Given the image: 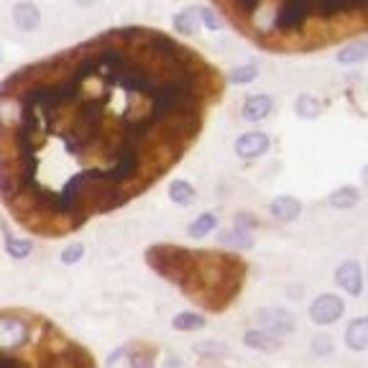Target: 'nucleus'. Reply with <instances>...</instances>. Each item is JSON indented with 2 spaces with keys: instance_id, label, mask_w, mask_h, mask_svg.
<instances>
[{
  "instance_id": "f257e3e1",
  "label": "nucleus",
  "mask_w": 368,
  "mask_h": 368,
  "mask_svg": "<svg viewBox=\"0 0 368 368\" xmlns=\"http://www.w3.org/2000/svg\"><path fill=\"white\" fill-rule=\"evenodd\" d=\"M210 56L156 26H113L0 82V199L23 228L77 230L151 187L225 98Z\"/></svg>"
},
{
  "instance_id": "f03ea898",
  "label": "nucleus",
  "mask_w": 368,
  "mask_h": 368,
  "mask_svg": "<svg viewBox=\"0 0 368 368\" xmlns=\"http://www.w3.org/2000/svg\"><path fill=\"white\" fill-rule=\"evenodd\" d=\"M210 8L269 54H317L368 28V0H210Z\"/></svg>"
},
{
  "instance_id": "7ed1b4c3",
  "label": "nucleus",
  "mask_w": 368,
  "mask_h": 368,
  "mask_svg": "<svg viewBox=\"0 0 368 368\" xmlns=\"http://www.w3.org/2000/svg\"><path fill=\"white\" fill-rule=\"evenodd\" d=\"M149 263L164 279H169L182 289H202V292H235L243 274V263L228 253L187 251L180 246H153L149 251Z\"/></svg>"
},
{
  "instance_id": "20e7f679",
  "label": "nucleus",
  "mask_w": 368,
  "mask_h": 368,
  "mask_svg": "<svg viewBox=\"0 0 368 368\" xmlns=\"http://www.w3.org/2000/svg\"><path fill=\"white\" fill-rule=\"evenodd\" d=\"M28 323L16 314H0V350L21 348L28 340Z\"/></svg>"
},
{
  "instance_id": "39448f33",
  "label": "nucleus",
  "mask_w": 368,
  "mask_h": 368,
  "mask_svg": "<svg viewBox=\"0 0 368 368\" xmlns=\"http://www.w3.org/2000/svg\"><path fill=\"white\" fill-rule=\"evenodd\" d=\"M343 310H345V302L338 294H320L310 305V317L317 325H332L343 317Z\"/></svg>"
},
{
  "instance_id": "423d86ee",
  "label": "nucleus",
  "mask_w": 368,
  "mask_h": 368,
  "mask_svg": "<svg viewBox=\"0 0 368 368\" xmlns=\"http://www.w3.org/2000/svg\"><path fill=\"white\" fill-rule=\"evenodd\" d=\"M269 136L261 133V131H248V133H241L235 138V153L241 156V159H259L263 153L269 151Z\"/></svg>"
},
{
  "instance_id": "0eeeda50",
  "label": "nucleus",
  "mask_w": 368,
  "mask_h": 368,
  "mask_svg": "<svg viewBox=\"0 0 368 368\" xmlns=\"http://www.w3.org/2000/svg\"><path fill=\"white\" fill-rule=\"evenodd\" d=\"M335 281L343 292H348L350 296H358L363 292V271H360V263L356 261H345L338 266L335 271Z\"/></svg>"
},
{
  "instance_id": "6e6552de",
  "label": "nucleus",
  "mask_w": 368,
  "mask_h": 368,
  "mask_svg": "<svg viewBox=\"0 0 368 368\" xmlns=\"http://www.w3.org/2000/svg\"><path fill=\"white\" fill-rule=\"evenodd\" d=\"M256 320H259L263 327L269 332H294V314L287 312V310H279V307H271V310H261L256 314Z\"/></svg>"
},
{
  "instance_id": "1a4fd4ad",
  "label": "nucleus",
  "mask_w": 368,
  "mask_h": 368,
  "mask_svg": "<svg viewBox=\"0 0 368 368\" xmlns=\"http://www.w3.org/2000/svg\"><path fill=\"white\" fill-rule=\"evenodd\" d=\"M271 110H274V100H271L269 95L259 92V95H251V98L243 100L241 113L248 123H259V120H263V118L271 116Z\"/></svg>"
},
{
  "instance_id": "9d476101",
  "label": "nucleus",
  "mask_w": 368,
  "mask_h": 368,
  "mask_svg": "<svg viewBox=\"0 0 368 368\" xmlns=\"http://www.w3.org/2000/svg\"><path fill=\"white\" fill-rule=\"evenodd\" d=\"M174 31L182 39H192L202 31V8H184L174 16Z\"/></svg>"
},
{
  "instance_id": "9b49d317",
  "label": "nucleus",
  "mask_w": 368,
  "mask_h": 368,
  "mask_svg": "<svg viewBox=\"0 0 368 368\" xmlns=\"http://www.w3.org/2000/svg\"><path fill=\"white\" fill-rule=\"evenodd\" d=\"M13 21L21 31H36L41 23V10L34 0H21L13 6Z\"/></svg>"
},
{
  "instance_id": "f8f14e48",
  "label": "nucleus",
  "mask_w": 368,
  "mask_h": 368,
  "mask_svg": "<svg viewBox=\"0 0 368 368\" xmlns=\"http://www.w3.org/2000/svg\"><path fill=\"white\" fill-rule=\"evenodd\" d=\"M271 215L277 217L279 223H292V220H296L299 217V213H302V205H299V199L296 197H289V195H279V197L271 199Z\"/></svg>"
},
{
  "instance_id": "ddd939ff",
  "label": "nucleus",
  "mask_w": 368,
  "mask_h": 368,
  "mask_svg": "<svg viewBox=\"0 0 368 368\" xmlns=\"http://www.w3.org/2000/svg\"><path fill=\"white\" fill-rule=\"evenodd\" d=\"M243 343L253 350H261V353H274V350L281 348L279 335H274V332H269V330H259V327L243 332Z\"/></svg>"
},
{
  "instance_id": "4468645a",
  "label": "nucleus",
  "mask_w": 368,
  "mask_h": 368,
  "mask_svg": "<svg viewBox=\"0 0 368 368\" xmlns=\"http://www.w3.org/2000/svg\"><path fill=\"white\" fill-rule=\"evenodd\" d=\"M345 343H348V348L356 350V353L368 348V320L366 317H356V320L348 325V330H345Z\"/></svg>"
},
{
  "instance_id": "2eb2a0df",
  "label": "nucleus",
  "mask_w": 368,
  "mask_h": 368,
  "mask_svg": "<svg viewBox=\"0 0 368 368\" xmlns=\"http://www.w3.org/2000/svg\"><path fill=\"white\" fill-rule=\"evenodd\" d=\"M358 199H360V192L356 187H340L327 197V205L335 207V210H348V207L358 205Z\"/></svg>"
},
{
  "instance_id": "dca6fc26",
  "label": "nucleus",
  "mask_w": 368,
  "mask_h": 368,
  "mask_svg": "<svg viewBox=\"0 0 368 368\" xmlns=\"http://www.w3.org/2000/svg\"><path fill=\"white\" fill-rule=\"evenodd\" d=\"M215 228H217V217L213 215V213H202V215H197L192 220V225L187 228V235L195 238V241H199V238H205V235L213 233Z\"/></svg>"
},
{
  "instance_id": "f3484780",
  "label": "nucleus",
  "mask_w": 368,
  "mask_h": 368,
  "mask_svg": "<svg viewBox=\"0 0 368 368\" xmlns=\"http://www.w3.org/2000/svg\"><path fill=\"white\" fill-rule=\"evenodd\" d=\"M259 77V67L256 64H241V67H233L230 72L225 74V82L228 85H235V87H241V85H251L256 82Z\"/></svg>"
},
{
  "instance_id": "a211bd4d",
  "label": "nucleus",
  "mask_w": 368,
  "mask_h": 368,
  "mask_svg": "<svg viewBox=\"0 0 368 368\" xmlns=\"http://www.w3.org/2000/svg\"><path fill=\"white\" fill-rule=\"evenodd\" d=\"M220 246H235V248H251L253 246V235L246 233L243 228H233V230H223L217 235Z\"/></svg>"
},
{
  "instance_id": "6ab92c4d",
  "label": "nucleus",
  "mask_w": 368,
  "mask_h": 368,
  "mask_svg": "<svg viewBox=\"0 0 368 368\" xmlns=\"http://www.w3.org/2000/svg\"><path fill=\"white\" fill-rule=\"evenodd\" d=\"M294 110L299 118H317L320 113H323V102L314 98V95H299L294 102Z\"/></svg>"
},
{
  "instance_id": "aec40b11",
  "label": "nucleus",
  "mask_w": 368,
  "mask_h": 368,
  "mask_svg": "<svg viewBox=\"0 0 368 368\" xmlns=\"http://www.w3.org/2000/svg\"><path fill=\"white\" fill-rule=\"evenodd\" d=\"M169 199L177 202V205H189L195 199V187L184 180H177L169 184Z\"/></svg>"
},
{
  "instance_id": "412c9836",
  "label": "nucleus",
  "mask_w": 368,
  "mask_h": 368,
  "mask_svg": "<svg viewBox=\"0 0 368 368\" xmlns=\"http://www.w3.org/2000/svg\"><path fill=\"white\" fill-rule=\"evenodd\" d=\"M171 327L180 332L199 330V327H205V317H202V314H195V312H180L174 320H171Z\"/></svg>"
},
{
  "instance_id": "4be33fe9",
  "label": "nucleus",
  "mask_w": 368,
  "mask_h": 368,
  "mask_svg": "<svg viewBox=\"0 0 368 368\" xmlns=\"http://www.w3.org/2000/svg\"><path fill=\"white\" fill-rule=\"evenodd\" d=\"M31 241L28 238H16L13 233H6V251H8L10 259H26L31 253Z\"/></svg>"
},
{
  "instance_id": "5701e85b",
  "label": "nucleus",
  "mask_w": 368,
  "mask_h": 368,
  "mask_svg": "<svg viewBox=\"0 0 368 368\" xmlns=\"http://www.w3.org/2000/svg\"><path fill=\"white\" fill-rule=\"evenodd\" d=\"M366 59V44H363V39H356V41H348V44L343 46L340 52V62L343 64H358Z\"/></svg>"
},
{
  "instance_id": "b1692460",
  "label": "nucleus",
  "mask_w": 368,
  "mask_h": 368,
  "mask_svg": "<svg viewBox=\"0 0 368 368\" xmlns=\"http://www.w3.org/2000/svg\"><path fill=\"white\" fill-rule=\"evenodd\" d=\"M202 28H210V31H220L225 28V21L220 19V13L215 8H202Z\"/></svg>"
},
{
  "instance_id": "393cba45",
  "label": "nucleus",
  "mask_w": 368,
  "mask_h": 368,
  "mask_svg": "<svg viewBox=\"0 0 368 368\" xmlns=\"http://www.w3.org/2000/svg\"><path fill=\"white\" fill-rule=\"evenodd\" d=\"M82 256H85V248H82L80 243H72V246H67L62 251V263L64 266H74L77 261H82Z\"/></svg>"
},
{
  "instance_id": "a878e982",
  "label": "nucleus",
  "mask_w": 368,
  "mask_h": 368,
  "mask_svg": "<svg viewBox=\"0 0 368 368\" xmlns=\"http://www.w3.org/2000/svg\"><path fill=\"white\" fill-rule=\"evenodd\" d=\"M312 348L317 356H330L332 353V340L327 338V335H317L312 340Z\"/></svg>"
},
{
  "instance_id": "bb28decb",
  "label": "nucleus",
  "mask_w": 368,
  "mask_h": 368,
  "mask_svg": "<svg viewBox=\"0 0 368 368\" xmlns=\"http://www.w3.org/2000/svg\"><path fill=\"white\" fill-rule=\"evenodd\" d=\"M16 363H21V360L10 358V356H6V353L0 350V368H10V366H16Z\"/></svg>"
},
{
  "instance_id": "cd10ccee",
  "label": "nucleus",
  "mask_w": 368,
  "mask_h": 368,
  "mask_svg": "<svg viewBox=\"0 0 368 368\" xmlns=\"http://www.w3.org/2000/svg\"><path fill=\"white\" fill-rule=\"evenodd\" d=\"M133 366L136 368H151V358H149V356H133Z\"/></svg>"
},
{
  "instance_id": "c85d7f7f",
  "label": "nucleus",
  "mask_w": 368,
  "mask_h": 368,
  "mask_svg": "<svg viewBox=\"0 0 368 368\" xmlns=\"http://www.w3.org/2000/svg\"><path fill=\"white\" fill-rule=\"evenodd\" d=\"M77 3H80V6H82V3H85V6H92L95 0H77Z\"/></svg>"
},
{
  "instance_id": "c756f323",
  "label": "nucleus",
  "mask_w": 368,
  "mask_h": 368,
  "mask_svg": "<svg viewBox=\"0 0 368 368\" xmlns=\"http://www.w3.org/2000/svg\"><path fill=\"white\" fill-rule=\"evenodd\" d=\"M10 368H26V366H23V363H16V366H10Z\"/></svg>"
}]
</instances>
